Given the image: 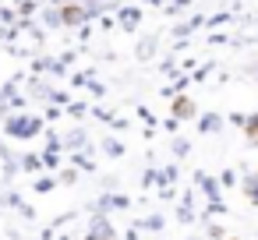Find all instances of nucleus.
<instances>
[{"mask_svg":"<svg viewBox=\"0 0 258 240\" xmlns=\"http://www.w3.org/2000/svg\"><path fill=\"white\" fill-rule=\"evenodd\" d=\"M247 194H251V201H258V177L247 180Z\"/></svg>","mask_w":258,"mask_h":240,"instance_id":"obj_1","label":"nucleus"}]
</instances>
